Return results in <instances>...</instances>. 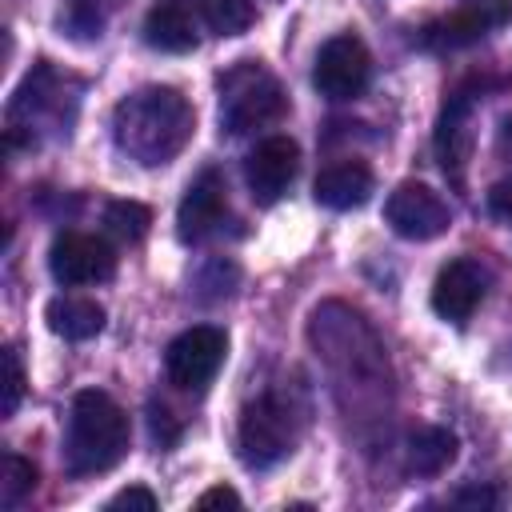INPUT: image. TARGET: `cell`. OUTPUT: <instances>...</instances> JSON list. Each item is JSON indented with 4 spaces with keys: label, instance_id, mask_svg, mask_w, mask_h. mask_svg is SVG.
<instances>
[{
    "label": "cell",
    "instance_id": "1",
    "mask_svg": "<svg viewBox=\"0 0 512 512\" xmlns=\"http://www.w3.org/2000/svg\"><path fill=\"white\" fill-rule=\"evenodd\" d=\"M192 128H196L192 104L168 84L136 88L112 112L116 148L144 168H156V164H168L172 156H180L184 144L192 140Z\"/></svg>",
    "mask_w": 512,
    "mask_h": 512
},
{
    "label": "cell",
    "instance_id": "2",
    "mask_svg": "<svg viewBox=\"0 0 512 512\" xmlns=\"http://www.w3.org/2000/svg\"><path fill=\"white\" fill-rule=\"evenodd\" d=\"M124 452H128L124 408L100 388L76 392L68 412V436H64V468L72 476H96V472H108Z\"/></svg>",
    "mask_w": 512,
    "mask_h": 512
},
{
    "label": "cell",
    "instance_id": "3",
    "mask_svg": "<svg viewBox=\"0 0 512 512\" xmlns=\"http://www.w3.org/2000/svg\"><path fill=\"white\" fill-rule=\"evenodd\" d=\"M216 92H220V124L232 136L268 128L288 112V96L280 80L260 60H236L232 68H224Z\"/></svg>",
    "mask_w": 512,
    "mask_h": 512
},
{
    "label": "cell",
    "instance_id": "4",
    "mask_svg": "<svg viewBox=\"0 0 512 512\" xmlns=\"http://www.w3.org/2000/svg\"><path fill=\"white\" fill-rule=\"evenodd\" d=\"M300 416L280 392H264L252 404H244L236 424V452L248 468H272L296 448Z\"/></svg>",
    "mask_w": 512,
    "mask_h": 512
},
{
    "label": "cell",
    "instance_id": "5",
    "mask_svg": "<svg viewBox=\"0 0 512 512\" xmlns=\"http://www.w3.org/2000/svg\"><path fill=\"white\" fill-rule=\"evenodd\" d=\"M224 352H228L224 328H216V324H192V328H184L168 344V352H164L168 384H176L180 392H204L212 384V376L220 372Z\"/></svg>",
    "mask_w": 512,
    "mask_h": 512
},
{
    "label": "cell",
    "instance_id": "6",
    "mask_svg": "<svg viewBox=\"0 0 512 512\" xmlns=\"http://www.w3.org/2000/svg\"><path fill=\"white\" fill-rule=\"evenodd\" d=\"M368 80H372V56H368L360 36L340 32V36L320 44L316 64H312V84H316L320 96L352 100V96H360L368 88Z\"/></svg>",
    "mask_w": 512,
    "mask_h": 512
},
{
    "label": "cell",
    "instance_id": "7",
    "mask_svg": "<svg viewBox=\"0 0 512 512\" xmlns=\"http://www.w3.org/2000/svg\"><path fill=\"white\" fill-rule=\"evenodd\" d=\"M472 108H476V88L460 84L448 92L440 116H436V132H432V152H436V164L440 172L452 180V184H464V172H468V160H472Z\"/></svg>",
    "mask_w": 512,
    "mask_h": 512
},
{
    "label": "cell",
    "instance_id": "8",
    "mask_svg": "<svg viewBox=\"0 0 512 512\" xmlns=\"http://www.w3.org/2000/svg\"><path fill=\"white\" fill-rule=\"evenodd\" d=\"M384 220L404 240H436L440 232H448L452 212L436 188H428L420 180H404L392 188V196L384 204Z\"/></svg>",
    "mask_w": 512,
    "mask_h": 512
},
{
    "label": "cell",
    "instance_id": "9",
    "mask_svg": "<svg viewBox=\"0 0 512 512\" xmlns=\"http://www.w3.org/2000/svg\"><path fill=\"white\" fill-rule=\"evenodd\" d=\"M48 268L56 284L80 288V284H100L116 272V252L104 236L92 232H60L48 248Z\"/></svg>",
    "mask_w": 512,
    "mask_h": 512
},
{
    "label": "cell",
    "instance_id": "10",
    "mask_svg": "<svg viewBox=\"0 0 512 512\" xmlns=\"http://www.w3.org/2000/svg\"><path fill=\"white\" fill-rule=\"evenodd\" d=\"M296 172H300V148L292 136H264L244 160L248 192L256 204H276L296 180Z\"/></svg>",
    "mask_w": 512,
    "mask_h": 512
},
{
    "label": "cell",
    "instance_id": "11",
    "mask_svg": "<svg viewBox=\"0 0 512 512\" xmlns=\"http://www.w3.org/2000/svg\"><path fill=\"white\" fill-rule=\"evenodd\" d=\"M484 292H488V272L476 260H468V256L448 260L432 280V312L448 324H468L472 312L480 308Z\"/></svg>",
    "mask_w": 512,
    "mask_h": 512
},
{
    "label": "cell",
    "instance_id": "12",
    "mask_svg": "<svg viewBox=\"0 0 512 512\" xmlns=\"http://www.w3.org/2000/svg\"><path fill=\"white\" fill-rule=\"evenodd\" d=\"M224 212H228V184L216 168H204L188 184V192L176 208V236L184 244H200L224 224Z\"/></svg>",
    "mask_w": 512,
    "mask_h": 512
},
{
    "label": "cell",
    "instance_id": "13",
    "mask_svg": "<svg viewBox=\"0 0 512 512\" xmlns=\"http://www.w3.org/2000/svg\"><path fill=\"white\" fill-rule=\"evenodd\" d=\"M196 0H156L144 16V40L160 52H192L200 40Z\"/></svg>",
    "mask_w": 512,
    "mask_h": 512
},
{
    "label": "cell",
    "instance_id": "14",
    "mask_svg": "<svg viewBox=\"0 0 512 512\" xmlns=\"http://www.w3.org/2000/svg\"><path fill=\"white\" fill-rule=\"evenodd\" d=\"M316 200L332 212H348V208H360L368 196H372V168L356 156H344V160H332L320 168L316 184H312Z\"/></svg>",
    "mask_w": 512,
    "mask_h": 512
},
{
    "label": "cell",
    "instance_id": "15",
    "mask_svg": "<svg viewBox=\"0 0 512 512\" xmlns=\"http://www.w3.org/2000/svg\"><path fill=\"white\" fill-rule=\"evenodd\" d=\"M456 448H460L456 432H448V428H440V424H424V428H416V432L408 436L404 464H408V472H416V476H440V472L456 460Z\"/></svg>",
    "mask_w": 512,
    "mask_h": 512
},
{
    "label": "cell",
    "instance_id": "16",
    "mask_svg": "<svg viewBox=\"0 0 512 512\" xmlns=\"http://www.w3.org/2000/svg\"><path fill=\"white\" fill-rule=\"evenodd\" d=\"M44 320L64 340H92L104 328V308L88 296H56V300H48Z\"/></svg>",
    "mask_w": 512,
    "mask_h": 512
},
{
    "label": "cell",
    "instance_id": "17",
    "mask_svg": "<svg viewBox=\"0 0 512 512\" xmlns=\"http://www.w3.org/2000/svg\"><path fill=\"white\" fill-rule=\"evenodd\" d=\"M484 36H488V28L480 20H472L464 8H452L448 16H440V20L420 28V44L432 48V52H456V48H468V44H476Z\"/></svg>",
    "mask_w": 512,
    "mask_h": 512
},
{
    "label": "cell",
    "instance_id": "18",
    "mask_svg": "<svg viewBox=\"0 0 512 512\" xmlns=\"http://www.w3.org/2000/svg\"><path fill=\"white\" fill-rule=\"evenodd\" d=\"M196 4H200V20L216 36H240L256 20V4L252 0H196Z\"/></svg>",
    "mask_w": 512,
    "mask_h": 512
},
{
    "label": "cell",
    "instance_id": "19",
    "mask_svg": "<svg viewBox=\"0 0 512 512\" xmlns=\"http://www.w3.org/2000/svg\"><path fill=\"white\" fill-rule=\"evenodd\" d=\"M104 224H108L112 236L136 244V240H144L148 228H152V208L140 204V200H112V204L104 208Z\"/></svg>",
    "mask_w": 512,
    "mask_h": 512
},
{
    "label": "cell",
    "instance_id": "20",
    "mask_svg": "<svg viewBox=\"0 0 512 512\" xmlns=\"http://www.w3.org/2000/svg\"><path fill=\"white\" fill-rule=\"evenodd\" d=\"M120 8V0H68L64 8V28L80 40H92L104 32V24L112 20V12Z\"/></svg>",
    "mask_w": 512,
    "mask_h": 512
},
{
    "label": "cell",
    "instance_id": "21",
    "mask_svg": "<svg viewBox=\"0 0 512 512\" xmlns=\"http://www.w3.org/2000/svg\"><path fill=\"white\" fill-rule=\"evenodd\" d=\"M36 480H40V476H36L32 460L8 452V456H4V480H0V500H4V508H16V504L36 488Z\"/></svg>",
    "mask_w": 512,
    "mask_h": 512
},
{
    "label": "cell",
    "instance_id": "22",
    "mask_svg": "<svg viewBox=\"0 0 512 512\" xmlns=\"http://www.w3.org/2000/svg\"><path fill=\"white\" fill-rule=\"evenodd\" d=\"M4 360V392H0V416H16L20 400H24V364H20V352L8 344L0 352Z\"/></svg>",
    "mask_w": 512,
    "mask_h": 512
},
{
    "label": "cell",
    "instance_id": "23",
    "mask_svg": "<svg viewBox=\"0 0 512 512\" xmlns=\"http://www.w3.org/2000/svg\"><path fill=\"white\" fill-rule=\"evenodd\" d=\"M456 8H464L472 20H480L488 32L492 28H504L512 20V0H460Z\"/></svg>",
    "mask_w": 512,
    "mask_h": 512
},
{
    "label": "cell",
    "instance_id": "24",
    "mask_svg": "<svg viewBox=\"0 0 512 512\" xmlns=\"http://www.w3.org/2000/svg\"><path fill=\"white\" fill-rule=\"evenodd\" d=\"M148 424H152V436L160 440V448H168V444H176L180 440V424L172 420V412L164 408V404H148Z\"/></svg>",
    "mask_w": 512,
    "mask_h": 512
},
{
    "label": "cell",
    "instance_id": "25",
    "mask_svg": "<svg viewBox=\"0 0 512 512\" xmlns=\"http://www.w3.org/2000/svg\"><path fill=\"white\" fill-rule=\"evenodd\" d=\"M108 508H112V512H116V508H144V512H156V496H152L144 484H132V488L116 492V496L108 500Z\"/></svg>",
    "mask_w": 512,
    "mask_h": 512
},
{
    "label": "cell",
    "instance_id": "26",
    "mask_svg": "<svg viewBox=\"0 0 512 512\" xmlns=\"http://www.w3.org/2000/svg\"><path fill=\"white\" fill-rule=\"evenodd\" d=\"M452 504H464V508H496L500 504V492L488 488V484H468L452 496Z\"/></svg>",
    "mask_w": 512,
    "mask_h": 512
},
{
    "label": "cell",
    "instance_id": "27",
    "mask_svg": "<svg viewBox=\"0 0 512 512\" xmlns=\"http://www.w3.org/2000/svg\"><path fill=\"white\" fill-rule=\"evenodd\" d=\"M196 508L200 512H208V508H240V492L228 488V484H216V488H208V492L196 496Z\"/></svg>",
    "mask_w": 512,
    "mask_h": 512
},
{
    "label": "cell",
    "instance_id": "28",
    "mask_svg": "<svg viewBox=\"0 0 512 512\" xmlns=\"http://www.w3.org/2000/svg\"><path fill=\"white\" fill-rule=\"evenodd\" d=\"M488 212L492 216H504V220L512 216V176L488 188Z\"/></svg>",
    "mask_w": 512,
    "mask_h": 512
}]
</instances>
